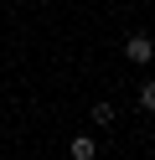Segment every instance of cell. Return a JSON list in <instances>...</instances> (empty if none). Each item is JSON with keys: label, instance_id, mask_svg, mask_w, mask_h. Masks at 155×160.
Instances as JSON below:
<instances>
[{"label": "cell", "instance_id": "cell-1", "mask_svg": "<svg viewBox=\"0 0 155 160\" xmlns=\"http://www.w3.org/2000/svg\"><path fill=\"white\" fill-rule=\"evenodd\" d=\"M150 57H155V42H150V36H145V31H134L129 42H124V62H134V67H145V62H150Z\"/></svg>", "mask_w": 155, "mask_h": 160}, {"label": "cell", "instance_id": "cell-2", "mask_svg": "<svg viewBox=\"0 0 155 160\" xmlns=\"http://www.w3.org/2000/svg\"><path fill=\"white\" fill-rule=\"evenodd\" d=\"M67 155H72V160H93V155H98V145H93V134H78V139L67 145Z\"/></svg>", "mask_w": 155, "mask_h": 160}, {"label": "cell", "instance_id": "cell-3", "mask_svg": "<svg viewBox=\"0 0 155 160\" xmlns=\"http://www.w3.org/2000/svg\"><path fill=\"white\" fill-rule=\"evenodd\" d=\"M140 108H145V114H155V78H145V83H140Z\"/></svg>", "mask_w": 155, "mask_h": 160}, {"label": "cell", "instance_id": "cell-4", "mask_svg": "<svg viewBox=\"0 0 155 160\" xmlns=\"http://www.w3.org/2000/svg\"><path fill=\"white\" fill-rule=\"evenodd\" d=\"M93 124H114V103H93Z\"/></svg>", "mask_w": 155, "mask_h": 160}, {"label": "cell", "instance_id": "cell-5", "mask_svg": "<svg viewBox=\"0 0 155 160\" xmlns=\"http://www.w3.org/2000/svg\"><path fill=\"white\" fill-rule=\"evenodd\" d=\"M10 5H26V0H10Z\"/></svg>", "mask_w": 155, "mask_h": 160}]
</instances>
